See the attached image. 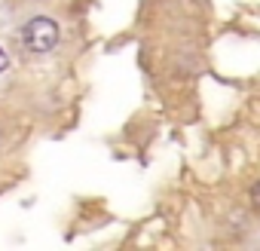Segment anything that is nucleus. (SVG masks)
<instances>
[{"instance_id": "obj_1", "label": "nucleus", "mask_w": 260, "mask_h": 251, "mask_svg": "<svg viewBox=\"0 0 260 251\" xmlns=\"http://www.w3.org/2000/svg\"><path fill=\"white\" fill-rule=\"evenodd\" d=\"M22 43L31 55H46L58 46V22L49 16H34L22 28Z\"/></svg>"}, {"instance_id": "obj_2", "label": "nucleus", "mask_w": 260, "mask_h": 251, "mask_svg": "<svg viewBox=\"0 0 260 251\" xmlns=\"http://www.w3.org/2000/svg\"><path fill=\"white\" fill-rule=\"evenodd\" d=\"M251 205L254 208H260V181L254 184V190H251Z\"/></svg>"}, {"instance_id": "obj_3", "label": "nucleus", "mask_w": 260, "mask_h": 251, "mask_svg": "<svg viewBox=\"0 0 260 251\" xmlns=\"http://www.w3.org/2000/svg\"><path fill=\"white\" fill-rule=\"evenodd\" d=\"M7 68H10V58H7L4 49H0V71H7Z\"/></svg>"}]
</instances>
